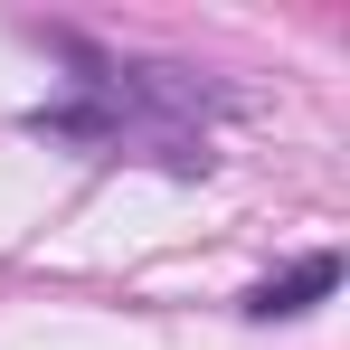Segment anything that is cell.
<instances>
[{"label":"cell","instance_id":"1","mask_svg":"<svg viewBox=\"0 0 350 350\" xmlns=\"http://www.w3.org/2000/svg\"><path fill=\"white\" fill-rule=\"evenodd\" d=\"M322 293H341V256H332V246H312V256H293L284 275H265V284L246 293V322H293V312H312Z\"/></svg>","mask_w":350,"mask_h":350}]
</instances>
